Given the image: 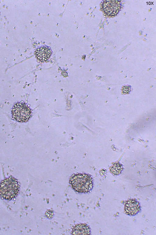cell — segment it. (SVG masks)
<instances>
[{"label":"cell","instance_id":"obj_8","mask_svg":"<svg viewBox=\"0 0 156 235\" xmlns=\"http://www.w3.org/2000/svg\"><path fill=\"white\" fill-rule=\"evenodd\" d=\"M123 170L122 165L119 162L115 163L109 168L110 172L115 176L120 174Z\"/></svg>","mask_w":156,"mask_h":235},{"label":"cell","instance_id":"obj_2","mask_svg":"<svg viewBox=\"0 0 156 235\" xmlns=\"http://www.w3.org/2000/svg\"><path fill=\"white\" fill-rule=\"evenodd\" d=\"M19 188L17 181L13 177H9L4 179L0 184V195L5 199H10L16 196Z\"/></svg>","mask_w":156,"mask_h":235},{"label":"cell","instance_id":"obj_4","mask_svg":"<svg viewBox=\"0 0 156 235\" xmlns=\"http://www.w3.org/2000/svg\"><path fill=\"white\" fill-rule=\"evenodd\" d=\"M102 7L104 13L109 16L117 14L120 11L121 5L119 2L116 1H105L102 5Z\"/></svg>","mask_w":156,"mask_h":235},{"label":"cell","instance_id":"obj_6","mask_svg":"<svg viewBox=\"0 0 156 235\" xmlns=\"http://www.w3.org/2000/svg\"><path fill=\"white\" fill-rule=\"evenodd\" d=\"M52 52L50 48L45 46L41 47L36 49L35 54L37 58L41 62L48 60L51 57Z\"/></svg>","mask_w":156,"mask_h":235},{"label":"cell","instance_id":"obj_9","mask_svg":"<svg viewBox=\"0 0 156 235\" xmlns=\"http://www.w3.org/2000/svg\"><path fill=\"white\" fill-rule=\"evenodd\" d=\"M131 90V87L130 85H126L122 88V92L124 94L129 93Z\"/></svg>","mask_w":156,"mask_h":235},{"label":"cell","instance_id":"obj_1","mask_svg":"<svg viewBox=\"0 0 156 235\" xmlns=\"http://www.w3.org/2000/svg\"><path fill=\"white\" fill-rule=\"evenodd\" d=\"M69 183L75 192L81 193H89L93 186L92 177L90 175L86 173L73 174L70 177Z\"/></svg>","mask_w":156,"mask_h":235},{"label":"cell","instance_id":"obj_3","mask_svg":"<svg viewBox=\"0 0 156 235\" xmlns=\"http://www.w3.org/2000/svg\"><path fill=\"white\" fill-rule=\"evenodd\" d=\"M12 118L20 122L28 121L32 114L31 109L25 103L17 102L14 105L12 110Z\"/></svg>","mask_w":156,"mask_h":235},{"label":"cell","instance_id":"obj_7","mask_svg":"<svg viewBox=\"0 0 156 235\" xmlns=\"http://www.w3.org/2000/svg\"><path fill=\"white\" fill-rule=\"evenodd\" d=\"M91 229L89 226L86 224H79L75 225L73 228L71 234L73 235L90 234Z\"/></svg>","mask_w":156,"mask_h":235},{"label":"cell","instance_id":"obj_5","mask_svg":"<svg viewBox=\"0 0 156 235\" xmlns=\"http://www.w3.org/2000/svg\"><path fill=\"white\" fill-rule=\"evenodd\" d=\"M140 210V204L136 200L130 199L125 202L124 211L126 214L130 216H134L139 213Z\"/></svg>","mask_w":156,"mask_h":235}]
</instances>
